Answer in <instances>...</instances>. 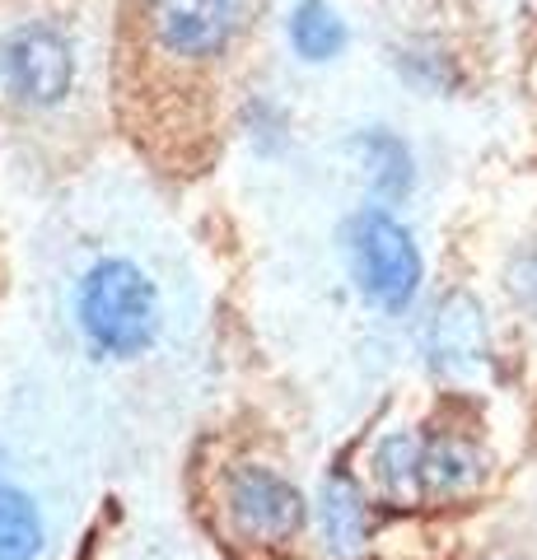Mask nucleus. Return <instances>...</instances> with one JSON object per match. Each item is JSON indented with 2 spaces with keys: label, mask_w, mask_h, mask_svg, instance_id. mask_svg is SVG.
<instances>
[{
  "label": "nucleus",
  "mask_w": 537,
  "mask_h": 560,
  "mask_svg": "<svg viewBox=\"0 0 537 560\" xmlns=\"http://www.w3.org/2000/svg\"><path fill=\"white\" fill-rule=\"evenodd\" d=\"M75 323L98 355L131 360L160 337V290L127 257H98L75 285Z\"/></svg>",
  "instance_id": "f257e3e1"
},
{
  "label": "nucleus",
  "mask_w": 537,
  "mask_h": 560,
  "mask_svg": "<svg viewBox=\"0 0 537 560\" xmlns=\"http://www.w3.org/2000/svg\"><path fill=\"white\" fill-rule=\"evenodd\" d=\"M346 261H351L355 290L384 313L411 308L416 290H421V248L402 220H393L388 210H360L346 220Z\"/></svg>",
  "instance_id": "f03ea898"
},
{
  "label": "nucleus",
  "mask_w": 537,
  "mask_h": 560,
  "mask_svg": "<svg viewBox=\"0 0 537 560\" xmlns=\"http://www.w3.org/2000/svg\"><path fill=\"white\" fill-rule=\"evenodd\" d=\"M0 90L20 108H61L75 90V43L51 20H24L0 33Z\"/></svg>",
  "instance_id": "7ed1b4c3"
},
{
  "label": "nucleus",
  "mask_w": 537,
  "mask_h": 560,
  "mask_svg": "<svg viewBox=\"0 0 537 560\" xmlns=\"http://www.w3.org/2000/svg\"><path fill=\"white\" fill-rule=\"evenodd\" d=\"M224 510H230L238 533L253 541H267V547L290 541L304 528V495L281 471L257 467V463L230 467V477H224Z\"/></svg>",
  "instance_id": "20e7f679"
},
{
  "label": "nucleus",
  "mask_w": 537,
  "mask_h": 560,
  "mask_svg": "<svg viewBox=\"0 0 537 560\" xmlns=\"http://www.w3.org/2000/svg\"><path fill=\"white\" fill-rule=\"evenodd\" d=\"M150 38L178 61H215L238 33V0H141Z\"/></svg>",
  "instance_id": "39448f33"
},
{
  "label": "nucleus",
  "mask_w": 537,
  "mask_h": 560,
  "mask_svg": "<svg viewBox=\"0 0 537 560\" xmlns=\"http://www.w3.org/2000/svg\"><path fill=\"white\" fill-rule=\"evenodd\" d=\"M425 355L435 370H472L487 355V318L467 294H448V300L430 313L425 323Z\"/></svg>",
  "instance_id": "423d86ee"
},
{
  "label": "nucleus",
  "mask_w": 537,
  "mask_h": 560,
  "mask_svg": "<svg viewBox=\"0 0 537 560\" xmlns=\"http://www.w3.org/2000/svg\"><path fill=\"white\" fill-rule=\"evenodd\" d=\"M351 154L365 168V183L374 187V197L384 201H402L411 183H416V164L402 136H393L388 127H370L351 140Z\"/></svg>",
  "instance_id": "0eeeda50"
},
{
  "label": "nucleus",
  "mask_w": 537,
  "mask_h": 560,
  "mask_svg": "<svg viewBox=\"0 0 537 560\" xmlns=\"http://www.w3.org/2000/svg\"><path fill=\"white\" fill-rule=\"evenodd\" d=\"M318 537L327 556H355L370 537V510L351 481H323L318 490Z\"/></svg>",
  "instance_id": "6e6552de"
},
{
  "label": "nucleus",
  "mask_w": 537,
  "mask_h": 560,
  "mask_svg": "<svg viewBox=\"0 0 537 560\" xmlns=\"http://www.w3.org/2000/svg\"><path fill=\"white\" fill-rule=\"evenodd\" d=\"M481 481V458L463 440H421L416 448V495H458Z\"/></svg>",
  "instance_id": "1a4fd4ad"
},
{
  "label": "nucleus",
  "mask_w": 537,
  "mask_h": 560,
  "mask_svg": "<svg viewBox=\"0 0 537 560\" xmlns=\"http://www.w3.org/2000/svg\"><path fill=\"white\" fill-rule=\"evenodd\" d=\"M285 38H290V51L308 66H323V61H337L351 33H346V20L327 5V0H300L285 20Z\"/></svg>",
  "instance_id": "9d476101"
},
{
  "label": "nucleus",
  "mask_w": 537,
  "mask_h": 560,
  "mask_svg": "<svg viewBox=\"0 0 537 560\" xmlns=\"http://www.w3.org/2000/svg\"><path fill=\"white\" fill-rule=\"evenodd\" d=\"M43 556V514L20 490L0 486V560H38Z\"/></svg>",
  "instance_id": "9b49d317"
},
{
  "label": "nucleus",
  "mask_w": 537,
  "mask_h": 560,
  "mask_svg": "<svg viewBox=\"0 0 537 560\" xmlns=\"http://www.w3.org/2000/svg\"><path fill=\"white\" fill-rule=\"evenodd\" d=\"M416 448H421L416 434H388L374 453V477L384 481V490L397 500L416 495Z\"/></svg>",
  "instance_id": "f8f14e48"
},
{
  "label": "nucleus",
  "mask_w": 537,
  "mask_h": 560,
  "mask_svg": "<svg viewBox=\"0 0 537 560\" xmlns=\"http://www.w3.org/2000/svg\"><path fill=\"white\" fill-rule=\"evenodd\" d=\"M510 294H514V304L537 323V248H524L510 261Z\"/></svg>",
  "instance_id": "ddd939ff"
}]
</instances>
